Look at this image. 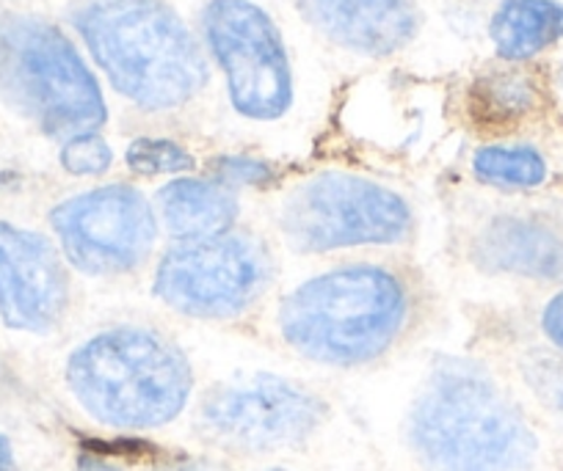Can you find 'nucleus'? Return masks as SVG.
I'll return each mask as SVG.
<instances>
[{
  "label": "nucleus",
  "instance_id": "f257e3e1",
  "mask_svg": "<svg viewBox=\"0 0 563 471\" xmlns=\"http://www.w3.org/2000/svg\"><path fill=\"white\" fill-rule=\"evenodd\" d=\"M415 312V284L404 270L384 262H343L282 292L274 328L301 359L362 367L406 337Z\"/></svg>",
  "mask_w": 563,
  "mask_h": 471
},
{
  "label": "nucleus",
  "instance_id": "f03ea898",
  "mask_svg": "<svg viewBox=\"0 0 563 471\" xmlns=\"http://www.w3.org/2000/svg\"><path fill=\"white\" fill-rule=\"evenodd\" d=\"M409 438L429 471H530L536 436L495 378L464 359L434 367L417 394Z\"/></svg>",
  "mask_w": 563,
  "mask_h": 471
},
{
  "label": "nucleus",
  "instance_id": "7ed1b4c3",
  "mask_svg": "<svg viewBox=\"0 0 563 471\" xmlns=\"http://www.w3.org/2000/svg\"><path fill=\"white\" fill-rule=\"evenodd\" d=\"M73 23L113 89L139 108L172 111L208 83L197 40L161 0H89Z\"/></svg>",
  "mask_w": 563,
  "mask_h": 471
},
{
  "label": "nucleus",
  "instance_id": "20e7f679",
  "mask_svg": "<svg viewBox=\"0 0 563 471\" xmlns=\"http://www.w3.org/2000/svg\"><path fill=\"white\" fill-rule=\"evenodd\" d=\"M67 386L95 422L119 430L169 425L191 400L194 370L166 334L111 326L73 350Z\"/></svg>",
  "mask_w": 563,
  "mask_h": 471
},
{
  "label": "nucleus",
  "instance_id": "39448f33",
  "mask_svg": "<svg viewBox=\"0 0 563 471\" xmlns=\"http://www.w3.org/2000/svg\"><path fill=\"white\" fill-rule=\"evenodd\" d=\"M0 94L56 138L97 133L108 108L73 42L36 18L0 20Z\"/></svg>",
  "mask_w": 563,
  "mask_h": 471
},
{
  "label": "nucleus",
  "instance_id": "423d86ee",
  "mask_svg": "<svg viewBox=\"0 0 563 471\" xmlns=\"http://www.w3.org/2000/svg\"><path fill=\"white\" fill-rule=\"evenodd\" d=\"M274 226L296 254L400 246L415 232V210L384 182L349 171H323L279 199Z\"/></svg>",
  "mask_w": 563,
  "mask_h": 471
},
{
  "label": "nucleus",
  "instance_id": "0eeeda50",
  "mask_svg": "<svg viewBox=\"0 0 563 471\" xmlns=\"http://www.w3.org/2000/svg\"><path fill=\"white\" fill-rule=\"evenodd\" d=\"M271 281V248L260 237L232 229L205 240H177L155 268L153 290L183 317L235 321L257 306Z\"/></svg>",
  "mask_w": 563,
  "mask_h": 471
},
{
  "label": "nucleus",
  "instance_id": "6e6552de",
  "mask_svg": "<svg viewBox=\"0 0 563 471\" xmlns=\"http://www.w3.org/2000/svg\"><path fill=\"white\" fill-rule=\"evenodd\" d=\"M202 29L224 69L232 108L254 122L285 116L294 102V78L274 20L252 0H210Z\"/></svg>",
  "mask_w": 563,
  "mask_h": 471
},
{
  "label": "nucleus",
  "instance_id": "1a4fd4ad",
  "mask_svg": "<svg viewBox=\"0 0 563 471\" xmlns=\"http://www.w3.org/2000/svg\"><path fill=\"white\" fill-rule=\"evenodd\" d=\"M62 251L89 276L139 270L158 240V215L133 186H102L67 199L51 213Z\"/></svg>",
  "mask_w": 563,
  "mask_h": 471
},
{
  "label": "nucleus",
  "instance_id": "9d476101",
  "mask_svg": "<svg viewBox=\"0 0 563 471\" xmlns=\"http://www.w3.org/2000/svg\"><path fill=\"white\" fill-rule=\"evenodd\" d=\"M199 419L216 441L260 452L310 438L323 419V403L288 378L257 372L213 389Z\"/></svg>",
  "mask_w": 563,
  "mask_h": 471
},
{
  "label": "nucleus",
  "instance_id": "9b49d317",
  "mask_svg": "<svg viewBox=\"0 0 563 471\" xmlns=\"http://www.w3.org/2000/svg\"><path fill=\"white\" fill-rule=\"evenodd\" d=\"M69 281L47 237L0 224V317L18 332L47 334L64 321Z\"/></svg>",
  "mask_w": 563,
  "mask_h": 471
},
{
  "label": "nucleus",
  "instance_id": "f8f14e48",
  "mask_svg": "<svg viewBox=\"0 0 563 471\" xmlns=\"http://www.w3.org/2000/svg\"><path fill=\"white\" fill-rule=\"evenodd\" d=\"M299 9L318 34L362 56H389L417 34L411 0H299Z\"/></svg>",
  "mask_w": 563,
  "mask_h": 471
},
{
  "label": "nucleus",
  "instance_id": "ddd939ff",
  "mask_svg": "<svg viewBox=\"0 0 563 471\" xmlns=\"http://www.w3.org/2000/svg\"><path fill=\"white\" fill-rule=\"evenodd\" d=\"M475 262L495 273L558 279L563 276V240L539 221L500 215L481 226L473 240Z\"/></svg>",
  "mask_w": 563,
  "mask_h": 471
},
{
  "label": "nucleus",
  "instance_id": "4468645a",
  "mask_svg": "<svg viewBox=\"0 0 563 471\" xmlns=\"http://www.w3.org/2000/svg\"><path fill=\"white\" fill-rule=\"evenodd\" d=\"M241 204L232 188L199 177H177L155 197V215L177 240H205L235 229Z\"/></svg>",
  "mask_w": 563,
  "mask_h": 471
},
{
  "label": "nucleus",
  "instance_id": "2eb2a0df",
  "mask_svg": "<svg viewBox=\"0 0 563 471\" xmlns=\"http://www.w3.org/2000/svg\"><path fill=\"white\" fill-rule=\"evenodd\" d=\"M489 31L503 58L525 61L563 40V7L555 0H506Z\"/></svg>",
  "mask_w": 563,
  "mask_h": 471
},
{
  "label": "nucleus",
  "instance_id": "dca6fc26",
  "mask_svg": "<svg viewBox=\"0 0 563 471\" xmlns=\"http://www.w3.org/2000/svg\"><path fill=\"white\" fill-rule=\"evenodd\" d=\"M473 171L478 180L506 188H536L547 180L544 157L528 146H484L475 152Z\"/></svg>",
  "mask_w": 563,
  "mask_h": 471
},
{
  "label": "nucleus",
  "instance_id": "f3484780",
  "mask_svg": "<svg viewBox=\"0 0 563 471\" xmlns=\"http://www.w3.org/2000/svg\"><path fill=\"white\" fill-rule=\"evenodd\" d=\"M536 91L522 75H489L473 89V113L481 122H511L533 108Z\"/></svg>",
  "mask_w": 563,
  "mask_h": 471
},
{
  "label": "nucleus",
  "instance_id": "a211bd4d",
  "mask_svg": "<svg viewBox=\"0 0 563 471\" xmlns=\"http://www.w3.org/2000/svg\"><path fill=\"white\" fill-rule=\"evenodd\" d=\"M130 171L141 177H175L194 169L191 152L169 138H135L124 152Z\"/></svg>",
  "mask_w": 563,
  "mask_h": 471
},
{
  "label": "nucleus",
  "instance_id": "6ab92c4d",
  "mask_svg": "<svg viewBox=\"0 0 563 471\" xmlns=\"http://www.w3.org/2000/svg\"><path fill=\"white\" fill-rule=\"evenodd\" d=\"M111 160V146L97 133H84L75 135V138H67V144L62 149V166L69 175L78 177L102 175V171H108Z\"/></svg>",
  "mask_w": 563,
  "mask_h": 471
},
{
  "label": "nucleus",
  "instance_id": "aec40b11",
  "mask_svg": "<svg viewBox=\"0 0 563 471\" xmlns=\"http://www.w3.org/2000/svg\"><path fill=\"white\" fill-rule=\"evenodd\" d=\"M213 180L227 188H243V186H265L274 180V169L265 160L243 155H227L219 157L213 164Z\"/></svg>",
  "mask_w": 563,
  "mask_h": 471
},
{
  "label": "nucleus",
  "instance_id": "412c9836",
  "mask_svg": "<svg viewBox=\"0 0 563 471\" xmlns=\"http://www.w3.org/2000/svg\"><path fill=\"white\" fill-rule=\"evenodd\" d=\"M541 328L555 348L563 350V292H558L541 314Z\"/></svg>",
  "mask_w": 563,
  "mask_h": 471
},
{
  "label": "nucleus",
  "instance_id": "4be33fe9",
  "mask_svg": "<svg viewBox=\"0 0 563 471\" xmlns=\"http://www.w3.org/2000/svg\"><path fill=\"white\" fill-rule=\"evenodd\" d=\"M155 471H221L216 466H205V463H172V466H161Z\"/></svg>",
  "mask_w": 563,
  "mask_h": 471
},
{
  "label": "nucleus",
  "instance_id": "5701e85b",
  "mask_svg": "<svg viewBox=\"0 0 563 471\" xmlns=\"http://www.w3.org/2000/svg\"><path fill=\"white\" fill-rule=\"evenodd\" d=\"M9 463V441L3 436H0V469Z\"/></svg>",
  "mask_w": 563,
  "mask_h": 471
}]
</instances>
